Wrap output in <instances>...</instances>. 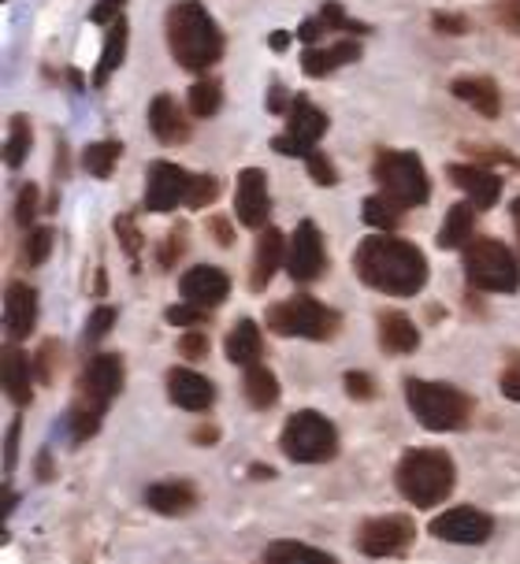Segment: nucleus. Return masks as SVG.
<instances>
[{"mask_svg": "<svg viewBox=\"0 0 520 564\" xmlns=\"http://www.w3.org/2000/svg\"><path fill=\"white\" fill-rule=\"evenodd\" d=\"M354 268L365 286H372L379 294H390V297H413L427 282L424 253H420L413 241L394 238L390 230H379L376 238H365L361 246H357Z\"/></svg>", "mask_w": 520, "mask_h": 564, "instance_id": "1", "label": "nucleus"}, {"mask_svg": "<svg viewBox=\"0 0 520 564\" xmlns=\"http://www.w3.org/2000/svg\"><path fill=\"white\" fill-rule=\"evenodd\" d=\"M167 30V48L178 59V67L186 70H205L224 56V30L202 0H178L167 8L164 19Z\"/></svg>", "mask_w": 520, "mask_h": 564, "instance_id": "2", "label": "nucleus"}, {"mask_svg": "<svg viewBox=\"0 0 520 564\" xmlns=\"http://www.w3.org/2000/svg\"><path fill=\"white\" fill-rule=\"evenodd\" d=\"M398 494L416 509H435L438 501L449 498L457 482V468L449 460V453L443 449H409L402 460H398L394 471Z\"/></svg>", "mask_w": 520, "mask_h": 564, "instance_id": "3", "label": "nucleus"}, {"mask_svg": "<svg viewBox=\"0 0 520 564\" xmlns=\"http://www.w3.org/2000/svg\"><path fill=\"white\" fill-rule=\"evenodd\" d=\"M405 405L427 431H462L473 420V398L449 382L405 379Z\"/></svg>", "mask_w": 520, "mask_h": 564, "instance_id": "4", "label": "nucleus"}, {"mask_svg": "<svg viewBox=\"0 0 520 564\" xmlns=\"http://www.w3.org/2000/svg\"><path fill=\"white\" fill-rule=\"evenodd\" d=\"M465 279L484 294H517L520 264L498 238H473L465 246Z\"/></svg>", "mask_w": 520, "mask_h": 564, "instance_id": "5", "label": "nucleus"}, {"mask_svg": "<svg viewBox=\"0 0 520 564\" xmlns=\"http://www.w3.org/2000/svg\"><path fill=\"white\" fill-rule=\"evenodd\" d=\"M268 327L283 338H308V341H327L338 335L343 327V316L335 308L319 305L316 297L308 294H297V297H286L279 305L268 308Z\"/></svg>", "mask_w": 520, "mask_h": 564, "instance_id": "6", "label": "nucleus"}, {"mask_svg": "<svg viewBox=\"0 0 520 564\" xmlns=\"http://www.w3.org/2000/svg\"><path fill=\"white\" fill-rule=\"evenodd\" d=\"M279 446H283V453L294 465H324V460H332L338 453V431L324 412L302 409L286 420Z\"/></svg>", "mask_w": 520, "mask_h": 564, "instance_id": "7", "label": "nucleus"}, {"mask_svg": "<svg viewBox=\"0 0 520 564\" xmlns=\"http://www.w3.org/2000/svg\"><path fill=\"white\" fill-rule=\"evenodd\" d=\"M372 175L383 194H390L398 205L416 208L427 205L432 197V183H427V171L420 164L416 153H398V149H379L372 160Z\"/></svg>", "mask_w": 520, "mask_h": 564, "instance_id": "8", "label": "nucleus"}, {"mask_svg": "<svg viewBox=\"0 0 520 564\" xmlns=\"http://www.w3.org/2000/svg\"><path fill=\"white\" fill-rule=\"evenodd\" d=\"M123 379H127L123 357H119V352H97V357H89V365L83 371V382H78L75 401L86 409L105 412L108 401H116L119 390H123Z\"/></svg>", "mask_w": 520, "mask_h": 564, "instance_id": "9", "label": "nucleus"}, {"mask_svg": "<svg viewBox=\"0 0 520 564\" xmlns=\"http://www.w3.org/2000/svg\"><path fill=\"white\" fill-rule=\"evenodd\" d=\"M416 539V523L394 512V517H372L357 531V550L365 557H402Z\"/></svg>", "mask_w": 520, "mask_h": 564, "instance_id": "10", "label": "nucleus"}, {"mask_svg": "<svg viewBox=\"0 0 520 564\" xmlns=\"http://www.w3.org/2000/svg\"><path fill=\"white\" fill-rule=\"evenodd\" d=\"M286 271L294 282H316L327 271V249H324V235L313 219H302L297 230L290 235V249H286Z\"/></svg>", "mask_w": 520, "mask_h": 564, "instance_id": "11", "label": "nucleus"}, {"mask_svg": "<svg viewBox=\"0 0 520 564\" xmlns=\"http://www.w3.org/2000/svg\"><path fill=\"white\" fill-rule=\"evenodd\" d=\"M432 535L443 542H457V546H484L495 535V520L473 506H457L432 520Z\"/></svg>", "mask_w": 520, "mask_h": 564, "instance_id": "12", "label": "nucleus"}, {"mask_svg": "<svg viewBox=\"0 0 520 564\" xmlns=\"http://www.w3.org/2000/svg\"><path fill=\"white\" fill-rule=\"evenodd\" d=\"M186 186L189 175L172 160H153L149 164V183H145V208L149 212H172L186 205Z\"/></svg>", "mask_w": 520, "mask_h": 564, "instance_id": "13", "label": "nucleus"}, {"mask_svg": "<svg viewBox=\"0 0 520 564\" xmlns=\"http://www.w3.org/2000/svg\"><path fill=\"white\" fill-rule=\"evenodd\" d=\"M235 212H238V224L242 227L264 230L268 212H272V197H268V175L260 167H246L242 175H238Z\"/></svg>", "mask_w": 520, "mask_h": 564, "instance_id": "14", "label": "nucleus"}, {"mask_svg": "<svg viewBox=\"0 0 520 564\" xmlns=\"http://www.w3.org/2000/svg\"><path fill=\"white\" fill-rule=\"evenodd\" d=\"M178 294H183V301H189V305L216 308V305H224L227 294H231V279H227V271L216 264H197L178 279Z\"/></svg>", "mask_w": 520, "mask_h": 564, "instance_id": "15", "label": "nucleus"}, {"mask_svg": "<svg viewBox=\"0 0 520 564\" xmlns=\"http://www.w3.org/2000/svg\"><path fill=\"white\" fill-rule=\"evenodd\" d=\"M449 183H454L462 194H468L476 208H495L498 197H502V175H495L491 167L479 164H449L446 167Z\"/></svg>", "mask_w": 520, "mask_h": 564, "instance_id": "16", "label": "nucleus"}, {"mask_svg": "<svg viewBox=\"0 0 520 564\" xmlns=\"http://www.w3.org/2000/svg\"><path fill=\"white\" fill-rule=\"evenodd\" d=\"M167 398L186 412H208L216 401V387L202 376V371L172 368L167 371Z\"/></svg>", "mask_w": 520, "mask_h": 564, "instance_id": "17", "label": "nucleus"}, {"mask_svg": "<svg viewBox=\"0 0 520 564\" xmlns=\"http://www.w3.org/2000/svg\"><path fill=\"white\" fill-rule=\"evenodd\" d=\"M37 327V290L26 282H8L4 294V330L15 341H23L34 335Z\"/></svg>", "mask_w": 520, "mask_h": 564, "instance_id": "18", "label": "nucleus"}, {"mask_svg": "<svg viewBox=\"0 0 520 564\" xmlns=\"http://www.w3.org/2000/svg\"><path fill=\"white\" fill-rule=\"evenodd\" d=\"M286 268V241H283V230L275 227H264L257 238V249H253V271H249V290L260 294L268 282L275 279V271Z\"/></svg>", "mask_w": 520, "mask_h": 564, "instance_id": "19", "label": "nucleus"}, {"mask_svg": "<svg viewBox=\"0 0 520 564\" xmlns=\"http://www.w3.org/2000/svg\"><path fill=\"white\" fill-rule=\"evenodd\" d=\"M149 130H153L156 141H164V145H183V141H189V119L183 116V108L175 105V97H167V94L153 97V105H149Z\"/></svg>", "mask_w": 520, "mask_h": 564, "instance_id": "20", "label": "nucleus"}, {"mask_svg": "<svg viewBox=\"0 0 520 564\" xmlns=\"http://www.w3.org/2000/svg\"><path fill=\"white\" fill-rule=\"evenodd\" d=\"M145 506L160 512V517H186V512L197 506V490H194V482H186V479L153 482V487L145 490Z\"/></svg>", "mask_w": 520, "mask_h": 564, "instance_id": "21", "label": "nucleus"}, {"mask_svg": "<svg viewBox=\"0 0 520 564\" xmlns=\"http://www.w3.org/2000/svg\"><path fill=\"white\" fill-rule=\"evenodd\" d=\"M376 327H379V346L390 357H405V352H413L420 346V330L405 312H379Z\"/></svg>", "mask_w": 520, "mask_h": 564, "instance_id": "22", "label": "nucleus"}, {"mask_svg": "<svg viewBox=\"0 0 520 564\" xmlns=\"http://www.w3.org/2000/svg\"><path fill=\"white\" fill-rule=\"evenodd\" d=\"M454 97L465 100L468 108H476L479 116L487 119H498V112H502V97H498V86L491 83V78L484 75H465V78H454Z\"/></svg>", "mask_w": 520, "mask_h": 564, "instance_id": "23", "label": "nucleus"}, {"mask_svg": "<svg viewBox=\"0 0 520 564\" xmlns=\"http://www.w3.org/2000/svg\"><path fill=\"white\" fill-rule=\"evenodd\" d=\"M224 352L231 365H260V352H264V338H260V324L257 319H238V324L227 330L224 338Z\"/></svg>", "mask_w": 520, "mask_h": 564, "instance_id": "24", "label": "nucleus"}, {"mask_svg": "<svg viewBox=\"0 0 520 564\" xmlns=\"http://www.w3.org/2000/svg\"><path fill=\"white\" fill-rule=\"evenodd\" d=\"M354 59H361V45L357 42H338L332 48H316V45H308L305 53H302V70L308 78H324V75H332L335 67H343V64H354Z\"/></svg>", "mask_w": 520, "mask_h": 564, "instance_id": "25", "label": "nucleus"}, {"mask_svg": "<svg viewBox=\"0 0 520 564\" xmlns=\"http://www.w3.org/2000/svg\"><path fill=\"white\" fill-rule=\"evenodd\" d=\"M4 394L15 409H26L34 401V387H30V360L23 349L4 346Z\"/></svg>", "mask_w": 520, "mask_h": 564, "instance_id": "26", "label": "nucleus"}, {"mask_svg": "<svg viewBox=\"0 0 520 564\" xmlns=\"http://www.w3.org/2000/svg\"><path fill=\"white\" fill-rule=\"evenodd\" d=\"M286 134H294L297 141H305V145H316V141L327 134V116L319 112L313 100L297 97L286 112Z\"/></svg>", "mask_w": 520, "mask_h": 564, "instance_id": "27", "label": "nucleus"}, {"mask_svg": "<svg viewBox=\"0 0 520 564\" xmlns=\"http://www.w3.org/2000/svg\"><path fill=\"white\" fill-rule=\"evenodd\" d=\"M127 19H116L112 26H108V37H105V48H101V59H97V70H94V86L101 89L108 78H112V70L123 64L127 56Z\"/></svg>", "mask_w": 520, "mask_h": 564, "instance_id": "28", "label": "nucleus"}, {"mask_svg": "<svg viewBox=\"0 0 520 564\" xmlns=\"http://www.w3.org/2000/svg\"><path fill=\"white\" fill-rule=\"evenodd\" d=\"M473 200L468 205H454L446 212V224L443 230H438V249H465L468 241H473V224H476V216H473Z\"/></svg>", "mask_w": 520, "mask_h": 564, "instance_id": "29", "label": "nucleus"}, {"mask_svg": "<svg viewBox=\"0 0 520 564\" xmlns=\"http://www.w3.org/2000/svg\"><path fill=\"white\" fill-rule=\"evenodd\" d=\"M242 394L253 409H272L279 401V379L264 365H249L242 376Z\"/></svg>", "mask_w": 520, "mask_h": 564, "instance_id": "30", "label": "nucleus"}, {"mask_svg": "<svg viewBox=\"0 0 520 564\" xmlns=\"http://www.w3.org/2000/svg\"><path fill=\"white\" fill-rule=\"evenodd\" d=\"M119 156H123L119 141H94V145L83 149V171H89L94 178H112Z\"/></svg>", "mask_w": 520, "mask_h": 564, "instance_id": "31", "label": "nucleus"}, {"mask_svg": "<svg viewBox=\"0 0 520 564\" xmlns=\"http://www.w3.org/2000/svg\"><path fill=\"white\" fill-rule=\"evenodd\" d=\"M361 216H365V224L376 230H398V224H402V216H405V205H398L390 194H376L365 200Z\"/></svg>", "mask_w": 520, "mask_h": 564, "instance_id": "32", "label": "nucleus"}, {"mask_svg": "<svg viewBox=\"0 0 520 564\" xmlns=\"http://www.w3.org/2000/svg\"><path fill=\"white\" fill-rule=\"evenodd\" d=\"M30 149H34V130H30V119L26 116H12V130H8V141H4V164L8 167H23Z\"/></svg>", "mask_w": 520, "mask_h": 564, "instance_id": "33", "label": "nucleus"}, {"mask_svg": "<svg viewBox=\"0 0 520 564\" xmlns=\"http://www.w3.org/2000/svg\"><path fill=\"white\" fill-rule=\"evenodd\" d=\"M224 108V89L216 78H202V83L189 86V112L197 119H213Z\"/></svg>", "mask_w": 520, "mask_h": 564, "instance_id": "34", "label": "nucleus"}, {"mask_svg": "<svg viewBox=\"0 0 520 564\" xmlns=\"http://www.w3.org/2000/svg\"><path fill=\"white\" fill-rule=\"evenodd\" d=\"M216 197H219V178L216 175H189L186 208H208Z\"/></svg>", "mask_w": 520, "mask_h": 564, "instance_id": "35", "label": "nucleus"}, {"mask_svg": "<svg viewBox=\"0 0 520 564\" xmlns=\"http://www.w3.org/2000/svg\"><path fill=\"white\" fill-rule=\"evenodd\" d=\"M53 227H34L26 235V264L30 268H42L45 260H48V253H53Z\"/></svg>", "mask_w": 520, "mask_h": 564, "instance_id": "36", "label": "nucleus"}, {"mask_svg": "<svg viewBox=\"0 0 520 564\" xmlns=\"http://www.w3.org/2000/svg\"><path fill=\"white\" fill-rule=\"evenodd\" d=\"M319 19H324L327 30H343V34H368V26L357 23V19H349L338 0H327V4L319 8Z\"/></svg>", "mask_w": 520, "mask_h": 564, "instance_id": "37", "label": "nucleus"}, {"mask_svg": "<svg viewBox=\"0 0 520 564\" xmlns=\"http://www.w3.org/2000/svg\"><path fill=\"white\" fill-rule=\"evenodd\" d=\"M268 561H283V557H308V561H332V553L316 550V546H302V542H272L264 553Z\"/></svg>", "mask_w": 520, "mask_h": 564, "instance_id": "38", "label": "nucleus"}, {"mask_svg": "<svg viewBox=\"0 0 520 564\" xmlns=\"http://www.w3.org/2000/svg\"><path fill=\"white\" fill-rule=\"evenodd\" d=\"M208 312H213V308H202V305H189V301H183V305L167 308L164 316H167V324H172V327H205Z\"/></svg>", "mask_w": 520, "mask_h": 564, "instance_id": "39", "label": "nucleus"}, {"mask_svg": "<svg viewBox=\"0 0 520 564\" xmlns=\"http://www.w3.org/2000/svg\"><path fill=\"white\" fill-rule=\"evenodd\" d=\"M305 164H308V175H313V183H316V186H335V183H338L335 164H332V160H327L324 153H319V149H308Z\"/></svg>", "mask_w": 520, "mask_h": 564, "instance_id": "40", "label": "nucleus"}, {"mask_svg": "<svg viewBox=\"0 0 520 564\" xmlns=\"http://www.w3.org/2000/svg\"><path fill=\"white\" fill-rule=\"evenodd\" d=\"M112 327H116V308H108V305L94 308V316L86 319V341H101Z\"/></svg>", "mask_w": 520, "mask_h": 564, "instance_id": "41", "label": "nucleus"}, {"mask_svg": "<svg viewBox=\"0 0 520 564\" xmlns=\"http://www.w3.org/2000/svg\"><path fill=\"white\" fill-rule=\"evenodd\" d=\"M343 387L354 401H372L376 398V382H372V376H365V371H346Z\"/></svg>", "mask_w": 520, "mask_h": 564, "instance_id": "42", "label": "nucleus"}, {"mask_svg": "<svg viewBox=\"0 0 520 564\" xmlns=\"http://www.w3.org/2000/svg\"><path fill=\"white\" fill-rule=\"evenodd\" d=\"M116 235H119V246H123V253L138 264V249H142V235L134 230V219H130V216H119V219H116Z\"/></svg>", "mask_w": 520, "mask_h": 564, "instance_id": "43", "label": "nucleus"}, {"mask_svg": "<svg viewBox=\"0 0 520 564\" xmlns=\"http://www.w3.org/2000/svg\"><path fill=\"white\" fill-rule=\"evenodd\" d=\"M56 368H59V341H45L37 349V382H53Z\"/></svg>", "mask_w": 520, "mask_h": 564, "instance_id": "44", "label": "nucleus"}, {"mask_svg": "<svg viewBox=\"0 0 520 564\" xmlns=\"http://www.w3.org/2000/svg\"><path fill=\"white\" fill-rule=\"evenodd\" d=\"M34 216H37V186H23V189H19V200H15V219H19V224H23V227H30V224H34Z\"/></svg>", "mask_w": 520, "mask_h": 564, "instance_id": "45", "label": "nucleus"}, {"mask_svg": "<svg viewBox=\"0 0 520 564\" xmlns=\"http://www.w3.org/2000/svg\"><path fill=\"white\" fill-rule=\"evenodd\" d=\"M19 435H23V416L8 423V438H4V476L15 471V457H19Z\"/></svg>", "mask_w": 520, "mask_h": 564, "instance_id": "46", "label": "nucleus"}, {"mask_svg": "<svg viewBox=\"0 0 520 564\" xmlns=\"http://www.w3.org/2000/svg\"><path fill=\"white\" fill-rule=\"evenodd\" d=\"M183 249H186V230L178 227L175 235H167V241L160 246V268H172L178 257H183Z\"/></svg>", "mask_w": 520, "mask_h": 564, "instance_id": "47", "label": "nucleus"}, {"mask_svg": "<svg viewBox=\"0 0 520 564\" xmlns=\"http://www.w3.org/2000/svg\"><path fill=\"white\" fill-rule=\"evenodd\" d=\"M178 352H183L186 360H202L208 352V338L202 335V330H186V335L178 338Z\"/></svg>", "mask_w": 520, "mask_h": 564, "instance_id": "48", "label": "nucleus"}, {"mask_svg": "<svg viewBox=\"0 0 520 564\" xmlns=\"http://www.w3.org/2000/svg\"><path fill=\"white\" fill-rule=\"evenodd\" d=\"M495 19L509 30V34L520 37V0H502V4L495 8Z\"/></svg>", "mask_w": 520, "mask_h": 564, "instance_id": "49", "label": "nucleus"}, {"mask_svg": "<svg viewBox=\"0 0 520 564\" xmlns=\"http://www.w3.org/2000/svg\"><path fill=\"white\" fill-rule=\"evenodd\" d=\"M123 4H127V0H97L89 19H94V23H101V26H112L119 19V12H123Z\"/></svg>", "mask_w": 520, "mask_h": 564, "instance_id": "50", "label": "nucleus"}, {"mask_svg": "<svg viewBox=\"0 0 520 564\" xmlns=\"http://www.w3.org/2000/svg\"><path fill=\"white\" fill-rule=\"evenodd\" d=\"M432 26L438 30V34H468V19L465 15H449V12H435L432 15Z\"/></svg>", "mask_w": 520, "mask_h": 564, "instance_id": "51", "label": "nucleus"}, {"mask_svg": "<svg viewBox=\"0 0 520 564\" xmlns=\"http://www.w3.org/2000/svg\"><path fill=\"white\" fill-rule=\"evenodd\" d=\"M502 394L520 405V360H509V368L502 371Z\"/></svg>", "mask_w": 520, "mask_h": 564, "instance_id": "52", "label": "nucleus"}, {"mask_svg": "<svg viewBox=\"0 0 520 564\" xmlns=\"http://www.w3.org/2000/svg\"><path fill=\"white\" fill-rule=\"evenodd\" d=\"M272 149H275V153H283V156H308V149H313V145L297 141L294 134H279V138L272 141Z\"/></svg>", "mask_w": 520, "mask_h": 564, "instance_id": "53", "label": "nucleus"}, {"mask_svg": "<svg viewBox=\"0 0 520 564\" xmlns=\"http://www.w3.org/2000/svg\"><path fill=\"white\" fill-rule=\"evenodd\" d=\"M208 230H213L216 246H224V249H231V246H235V230H231V224H227L224 216H213V219H208Z\"/></svg>", "mask_w": 520, "mask_h": 564, "instance_id": "54", "label": "nucleus"}, {"mask_svg": "<svg viewBox=\"0 0 520 564\" xmlns=\"http://www.w3.org/2000/svg\"><path fill=\"white\" fill-rule=\"evenodd\" d=\"M324 30H327V26H324V19H305V23L297 26V37H302L305 45H316Z\"/></svg>", "mask_w": 520, "mask_h": 564, "instance_id": "55", "label": "nucleus"}, {"mask_svg": "<svg viewBox=\"0 0 520 564\" xmlns=\"http://www.w3.org/2000/svg\"><path fill=\"white\" fill-rule=\"evenodd\" d=\"M268 108H272V112H290V105H286V89H283V86H272V97H268Z\"/></svg>", "mask_w": 520, "mask_h": 564, "instance_id": "56", "label": "nucleus"}, {"mask_svg": "<svg viewBox=\"0 0 520 564\" xmlns=\"http://www.w3.org/2000/svg\"><path fill=\"white\" fill-rule=\"evenodd\" d=\"M216 438H219V431L213 427V423H205V427H197V431H194V442H197V446H213Z\"/></svg>", "mask_w": 520, "mask_h": 564, "instance_id": "57", "label": "nucleus"}, {"mask_svg": "<svg viewBox=\"0 0 520 564\" xmlns=\"http://www.w3.org/2000/svg\"><path fill=\"white\" fill-rule=\"evenodd\" d=\"M268 45H272V48H275V53H283V48L290 45V34H286V30H275V34H272V37H268Z\"/></svg>", "mask_w": 520, "mask_h": 564, "instance_id": "58", "label": "nucleus"}, {"mask_svg": "<svg viewBox=\"0 0 520 564\" xmlns=\"http://www.w3.org/2000/svg\"><path fill=\"white\" fill-rule=\"evenodd\" d=\"M253 476H257V479H272V476H275V471H272V468H268V465H253Z\"/></svg>", "mask_w": 520, "mask_h": 564, "instance_id": "59", "label": "nucleus"}, {"mask_svg": "<svg viewBox=\"0 0 520 564\" xmlns=\"http://www.w3.org/2000/svg\"><path fill=\"white\" fill-rule=\"evenodd\" d=\"M67 78H72V86H75V89H86V78L78 75V70H72V75H67Z\"/></svg>", "mask_w": 520, "mask_h": 564, "instance_id": "60", "label": "nucleus"}, {"mask_svg": "<svg viewBox=\"0 0 520 564\" xmlns=\"http://www.w3.org/2000/svg\"><path fill=\"white\" fill-rule=\"evenodd\" d=\"M513 219H517V224H520V197L513 200Z\"/></svg>", "mask_w": 520, "mask_h": 564, "instance_id": "61", "label": "nucleus"}]
</instances>
